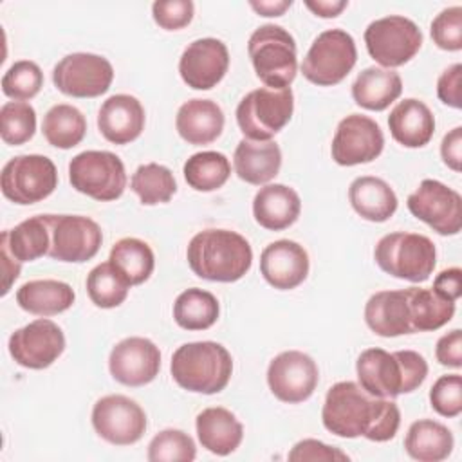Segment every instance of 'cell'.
Wrapping results in <instances>:
<instances>
[{
  "label": "cell",
  "mask_w": 462,
  "mask_h": 462,
  "mask_svg": "<svg viewBox=\"0 0 462 462\" xmlns=\"http://www.w3.org/2000/svg\"><path fill=\"white\" fill-rule=\"evenodd\" d=\"M368 54L383 67L395 69L408 63L422 47V32L406 16L390 14L374 20L365 31Z\"/></svg>",
  "instance_id": "8fae6325"
},
{
  "label": "cell",
  "mask_w": 462,
  "mask_h": 462,
  "mask_svg": "<svg viewBox=\"0 0 462 462\" xmlns=\"http://www.w3.org/2000/svg\"><path fill=\"white\" fill-rule=\"evenodd\" d=\"M92 426L103 440L114 446H130L144 435L146 413L126 395H105L92 408Z\"/></svg>",
  "instance_id": "9a60e30c"
},
{
  "label": "cell",
  "mask_w": 462,
  "mask_h": 462,
  "mask_svg": "<svg viewBox=\"0 0 462 462\" xmlns=\"http://www.w3.org/2000/svg\"><path fill=\"white\" fill-rule=\"evenodd\" d=\"M300 211V195L285 184H265L253 199V217L269 231L287 229L298 220Z\"/></svg>",
  "instance_id": "484cf974"
},
{
  "label": "cell",
  "mask_w": 462,
  "mask_h": 462,
  "mask_svg": "<svg viewBox=\"0 0 462 462\" xmlns=\"http://www.w3.org/2000/svg\"><path fill=\"white\" fill-rule=\"evenodd\" d=\"M108 262L130 285L144 283L155 267L152 247L144 240L134 236L117 240L110 249Z\"/></svg>",
  "instance_id": "e575fe53"
},
{
  "label": "cell",
  "mask_w": 462,
  "mask_h": 462,
  "mask_svg": "<svg viewBox=\"0 0 462 462\" xmlns=\"http://www.w3.org/2000/svg\"><path fill=\"white\" fill-rule=\"evenodd\" d=\"M195 457V442L182 430H162L148 444L150 462H191Z\"/></svg>",
  "instance_id": "b9f144b4"
},
{
  "label": "cell",
  "mask_w": 462,
  "mask_h": 462,
  "mask_svg": "<svg viewBox=\"0 0 462 462\" xmlns=\"http://www.w3.org/2000/svg\"><path fill=\"white\" fill-rule=\"evenodd\" d=\"M42 132L51 146L69 150L83 141L87 134V119L76 106L60 103L51 106L43 116Z\"/></svg>",
  "instance_id": "d590c367"
},
{
  "label": "cell",
  "mask_w": 462,
  "mask_h": 462,
  "mask_svg": "<svg viewBox=\"0 0 462 462\" xmlns=\"http://www.w3.org/2000/svg\"><path fill=\"white\" fill-rule=\"evenodd\" d=\"M249 5L260 16H282L291 5V0H274V2H249Z\"/></svg>",
  "instance_id": "11a10c76"
},
{
  "label": "cell",
  "mask_w": 462,
  "mask_h": 462,
  "mask_svg": "<svg viewBox=\"0 0 462 462\" xmlns=\"http://www.w3.org/2000/svg\"><path fill=\"white\" fill-rule=\"evenodd\" d=\"M388 128L399 144L406 148H422L435 134V117L426 103L415 97H406L392 108Z\"/></svg>",
  "instance_id": "cb8c5ba5"
},
{
  "label": "cell",
  "mask_w": 462,
  "mask_h": 462,
  "mask_svg": "<svg viewBox=\"0 0 462 462\" xmlns=\"http://www.w3.org/2000/svg\"><path fill=\"white\" fill-rule=\"evenodd\" d=\"M404 449L419 462H440L453 451V435L448 426L431 419H420L408 428Z\"/></svg>",
  "instance_id": "1f68e13d"
},
{
  "label": "cell",
  "mask_w": 462,
  "mask_h": 462,
  "mask_svg": "<svg viewBox=\"0 0 462 462\" xmlns=\"http://www.w3.org/2000/svg\"><path fill=\"white\" fill-rule=\"evenodd\" d=\"M9 253L18 262H32L49 254L51 249V227L47 215L31 217L13 229H7L0 235Z\"/></svg>",
  "instance_id": "d6a6232c"
},
{
  "label": "cell",
  "mask_w": 462,
  "mask_h": 462,
  "mask_svg": "<svg viewBox=\"0 0 462 462\" xmlns=\"http://www.w3.org/2000/svg\"><path fill=\"white\" fill-rule=\"evenodd\" d=\"M431 408L442 417H457L462 411V377L458 374L440 375L430 390Z\"/></svg>",
  "instance_id": "f6af8a7d"
},
{
  "label": "cell",
  "mask_w": 462,
  "mask_h": 462,
  "mask_svg": "<svg viewBox=\"0 0 462 462\" xmlns=\"http://www.w3.org/2000/svg\"><path fill=\"white\" fill-rule=\"evenodd\" d=\"M182 173L193 189L215 191L227 182L231 164L229 159L220 152H199L184 162Z\"/></svg>",
  "instance_id": "74e56055"
},
{
  "label": "cell",
  "mask_w": 462,
  "mask_h": 462,
  "mask_svg": "<svg viewBox=\"0 0 462 462\" xmlns=\"http://www.w3.org/2000/svg\"><path fill=\"white\" fill-rule=\"evenodd\" d=\"M460 79H462V65L460 63H453L451 67H448L437 81V96L439 99L451 106V108H460L462 101H460Z\"/></svg>",
  "instance_id": "c3c4849f"
},
{
  "label": "cell",
  "mask_w": 462,
  "mask_h": 462,
  "mask_svg": "<svg viewBox=\"0 0 462 462\" xmlns=\"http://www.w3.org/2000/svg\"><path fill=\"white\" fill-rule=\"evenodd\" d=\"M321 420L337 437L386 442L399 430L401 411L392 399L374 397L354 381H339L325 395Z\"/></svg>",
  "instance_id": "6da1fadb"
},
{
  "label": "cell",
  "mask_w": 462,
  "mask_h": 462,
  "mask_svg": "<svg viewBox=\"0 0 462 462\" xmlns=\"http://www.w3.org/2000/svg\"><path fill=\"white\" fill-rule=\"evenodd\" d=\"M195 428L202 448L218 457L231 455L244 439L240 420L222 406L202 410L195 419Z\"/></svg>",
  "instance_id": "83f0119b"
},
{
  "label": "cell",
  "mask_w": 462,
  "mask_h": 462,
  "mask_svg": "<svg viewBox=\"0 0 462 462\" xmlns=\"http://www.w3.org/2000/svg\"><path fill=\"white\" fill-rule=\"evenodd\" d=\"M112 79V63L92 52L67 54L52 69L54 87L70 97H97L110 88Z\"/></svg>",
  "instance_id": "7c38bea8"
},
{
  "label": "cell",
  "mask_w": 462,
  "mask_h": 462,
  "mask_svg": "<svg viewBox=\"0 0 462 462\" xmlns=\"http://www.w3.org/2000/svg\"><path fill=\"white\" fill-rule=\"evenodd\" d=\"M218 300L204 289L182 291L173 303V319L184 330H206L218 319Z\"/></svg>",
  "instance_id": "8d00e7d4"
},
{
  "label": "cell",
  "mask_w": 462,
  "mask_h": 462,
  "mask_svg": "<svg viewBox=\"0 0 462 462\" xmlns=\"http://www.w3.org/2000/svg\"><path fill=\"white\" fill-rule=\"evenodd\" d=\"M431 40L442 51L462 49V7L442 9L431 22Z\"/></svg>",
  "instance_id": "ee69618b"
},
{
  "label": "cell",
  "mask_w": 462,
  "mask_h": 462,
  "mask_svg": "<svg viewBox=\"0 0 462 462\" xmlns=\"http://www.w3.org/2000/svg\"><path fill=\"white\" fill-rule=\"evenodd\" d=\"M110 375L125 386H144L152 383L161 370L159 346L148 337H125L110 352Z\"/></svg>",
  "instance_id": "d6986e66"
},
{
  "label": "cell",
  "mask_w": 462,
  "mask_h": 462,
  "mask_svg": "<svg viewBox=\"0 0 462 462\" xmlns=\"http://www.w3.org/2000/svg\"><path fill=\"white\" fill-rule=\"evenodd\" d=\"M43 87V72L31 60L14 61L2 76V92L14 99H32Z\"/></svg>",
  "instance_id": "7bdbcfd3"
},
{
  "label": "cell",
  "mask_w": 462,
  "mask_h": 462,
  "mask_svg": "<svg viewBox=\"0 0 462 462\" xmlns=\"http://www.w3.org/2000/svg\"><path fill=\"white\" fill-rule=\"evenodd\" d=\"M435 356L442 366L460 368L462 366V330L453 328L451 332L440 336L437 341Z\"/></svg>",
  "instance_id": "681fc988"
},
{
  "label": "cell",
  "mask_w": 462,
  "mask_h": 462,
  "mask_svg": "<svg viewBox=\"0 0 462 462\" xmlns=\"http://www.w3.org/2000/svg\"><path fill=\"white\" fill-rule=\"evenodd\" d=\"M357 61L354 38L343 29H327L312 42L301 61V74L318 87L341 83Z\"/></svg>",
  "instance_id": "9c48e42d"
},
{
  "label": "cell",
  "mask_w": 462,
  "mask_h": 462,
  "mask_svg": "<svg viewBox=\"0 0 462 462\" xmlns=\"http://www.w3.org/2000/svg\"><path fill=\"white\" fill-rule=\"evenodd\" d=\"M72 188L94 200L110 202L123 195L126 171L123 161L106 150H85L69 162Z\"/></svg>",
  "instance_id": "ba28073f"
},
{
  "label": "cell",
  "mask_w": 462,
  "mask_h": 462,
  "mask_svg": "<svg viewBox=\"0 0 462 462\" xmlns=\"http://www.w3.org/2000/svg\"><path fill=\"white\" fill-rule=\"evenodd\" d=\"M408 310L411 332H430L444 327L455 314V301L437 294L433 289L408 287Z\"/></svg>",
  "instance_id": "836d02e7"
},
{
  "label": "cell",
  "mask_w": 462,
  "mask_h": 462,
  "mask_svg": "<svg viewBox=\"0 0 462 462\" xmlns=\"http://www.w3.org/2000/svg\"><path fill=\"white\" fill-rule=\"evenodd\" d=\"M51 227L49 256L58 262L81 263L94 258L103 233L96 220L83 215H47Z\"/></svg>",
  "instance_id": "5bb4252c"
},
{
  "label": "cell",
  "mask_w": 462,
  "mask_h": 462,
  "mask_svg": "<svg viewBox=\"0 0 462 462\" xmlns=\"http://www.w3.org/2000/svg\"><path fill=\"white\" fill-rule=\"evenodd\" d=\"M305 5H307L316 16H321V18H336V16L348 5V2H346V0H318V2L307 0Z\"/></svg>",
  "instance_id": "db71d44e"
},
{
  "label": "cell",
  "mask_w": 462,
  "mask_h": 462,
  "mask_svg": "<svg viewBox=\"0 0 462 462\" xmlns=\"http://www.w3.org/2000/svg\"><path fill=\"white\" fill-rule=\"evenodd\" d=\"M170 372L180 388L213 395L227 386L233 374V359L220 343L193 341L180 345L173 352Z\"/></svg>",
  "instance_id": "277c9868"
},
{
  "label": "cell",
  "mask_w": 462,
  "mask_h": 462,
  "mask_svg": "<svg viewBox=\"0 0 462 462\" xmlns=\"http://www.w3.org/2000/svg\"><path fill=\"white\" fill-rule=\"evenodd\" d=\"M224 121V112L215 101L195 97L180 105L175 117V126L186 143L202 146L220 137Z\"/></svg>",
  "instance_id": "d4e9b609"
},
{
  "label": "cell",
  "mask_w": 462,
  "mask_h": 462,
  "mask_svg": "<svg viewBox=\"0 0 462 462\" xmlns=\"http://www.w3.org/2000/svg\"><path fill=\"white\" fill-rule=\"evenodd\" d=\"M319 381L316 361L300 350H285L278 354L267 368V384L273 395L289 404L307 401Z\"/></svg>",
  "instance_id": "2e32d148"
},
{
  "label": "cell",
  "mask_w": 462,
  "mask_h": 462,
  "mask_svg": "<svg viewBox=\"0 0 462 462\" xmlns=\"http://www.w3.org/2000/svg\"><path fill=\"white\" fill-rule=\"evenodd\" d=\"M294 94L289 88H254L236 106V123L245 139L271 141L292 117Z\"/></svg>",
  "instance_id": "52a82bcc"
},
{
  "label": "cell",
  "mask_w": 462,
  "mask_h": 462,
  "mask_svg": "<svg viewBox=\"0 0 462 462\" xmlns=\"http://www.w3.org/2000/svg\"><path fill=\"white\" fill-rule=\"evenodd\" d=\"M195 5L191 0H161L153 2L152 16L166 31H179L193 20Z\"/></svg>",
  "instance_id": "bcb514c9"
},
{
  "label": "cell",
  "mask_w": 462,
  "mask_h": 462,
  "mask_svg": "<svg viewBox=\"0 0 462 462\" xmlns=\"http://www.w3.org/2000/svg\"><path fill=\"white\" fill-rule=\"evenodd\" d=\"M186 258L199 278L231 283L251 269L253 249L236 231L204 229L189 240Z\"/></svg>",
  "instance_id": "3957f363"
},
{
  "label": "cell",
  "mask_w": 462,
  "mask_h": 462,
  "mask_svg": "<svg viewBox=\"0 0 462 462\" xmlns=\"http://www.w3.org/2000/svg\"><path fill=\"white\" fill-rule=\"evenodd\" d=\"M9 354L23 368L43 370L65 350L61 328L47 318H38L9 336Z\"/></svg>",
  "instance_id": "e0dca14e"
},
{
  "label": "cell",
  "mask_w": 462,
  "mask_h": 462,
  "mask_svg": "<svg viewBox=\"0 0 462 462\" xmlns=\"http://www.w3.org/2000/svg\"><path fill=\"white\" fill-rule=\"evenodd\" d=\"M440 157L448 168L453 171H460L462 164V126H455L449 130L440 143Z\"/></svg>",
  "instance_id": "816d5d0a"
},
{
  "label": "cell",
  "mask_w": 462,
  "mask_h": 462,
  "mask_svg": "<svg viewBox=\"0 0 462 462\" xmlns=\"http://www.w3.org/2000/svg\"><path fill=\"white\" fill-rule=\"evenodd\" d=\"M130 188L139 197L141 204L155 206L168 202L175 195L177 182L173 173L166 166L148 162L141 164L134 171L130 179Z\"/></svg>",
  "instance_id": "f35d334b"
},
{
  "label": "cell",
  "mask_w": 462,
  "mask_h": 462,
  "mask_svg": "<svg viewBox=\"0 0 462 462\" xmlns=\"http://www.w3.org/2000/svg\"><path fill=\"white\" fill-rule=\"evenodd\" d=\"M74 289L60 280H31L16 291V303L34 316H54L72 307Z\"/></svg>",
  "instance_id": "4dcf8cb0"
},
{
  "label": "cell",
  "mask_w": 462,
  "mask_h": 462,
  "mask_svg": "<svg viewBox=\"0 0 462 462\" xmlns=\"http://www.w3.org/2000/svg\"><path fill=\"white\" fill-rule=\"evenodd\" d=\"M437 294L449 301H457L462 294V271L458 267L444 269L437 274L431 287Z\"/></svg>",
  "instance_id": "f907efd6"
},
{
  "label": "cell",
  "mask_w": 462,
  "mask_h": 462,
  "mask_svg": "<svg viewBox=\"0 0 462 462\" xmlns=\"http://www.w3.org/2000/svg\"><path fill=\"white\" fill-rule=\"evenodd\" d=\"M356 374L365 392L374 397L393 399L417 390L424 383L428 363L415 350L366 348L356 361Z\"/></svg>",
  "instance_id": "7a4b0ae2"
},
{
  "label": "cell",
  "mask_w": 462,
  "mask_h": 462,
  "mask_svg": "<svg viewBox=\"0 0 462 462\" xmlns=\"http://www.w3.org/2000/svg\"><path fill=\"white\" fill-rule=\"evenodd\" d=\"M0 254H2V273H4V285H2V296H5L13 285V282L20 276L22 262H18L7 249L4 242H0Z\"/></svg>",
  "instance_id": "f5cc1de1"
},
{
  "label": "cell",
  "mask_w": 462,
  "mask_h": 462,
  "mask_svg": "<svg viewBox=\"0 0 462 462\" xmlns=\"http://www.w3.org/2000/svg\"><path fill=\"white\" fill-rule=\"evenodd\" d=\"M375 263L390 276L422 283L437 263L435 244L419 233L395 231L384 235L374 249Z\"/></svg>",
  "instance_id": "8992f818"
},
{
  "label": "cell",
  "mask_w": 462,
  "mask_h": 462,
  "mask_svg": "<svg viewBox=\"0 0 462 462\" xmlns=\"http://www.w3.org/2000/svg\"><path fill=\"white\" fill-rule=\"evenodd\" d=\"M260 273L274 289H296L309 274V254L294 240L271 242L260 254Z\"/></svg>",
  "instance_id": "44dd1931"
},
{
  "label": "cell",
  "mask_w": 462,
  "mask_h": 462,
  "mask_svg": "<svg viewBox=\"0 0 462 462\" xmlns=\"http://www.w3.org/2000/svg\"><path fill=\"white\" fill-rule=\"evenodd\" d=\"M350 457L343 453L339 448L328 446L316 439H303L294 444V448L289 451V460L292 462H305V460H348Z\"/></svg>",
  "instance_id": "7dc6e473"
},
{
  "label": "cell",
  "mask_w": 462,
  "mask_h": 462,
  "mask_svg": "<svg viewBox=\"0 0 462 462\" xmlns=\"http://www.w3.org/2000/svg\"><path fill=\"white\" fill-rule=\"evenodd\" d=\"M235 173L247 184L262 186L273 180L282 168V150L274 141L242 139L233 155Z\"/></svg>",
  "instance_id": "4316f807"
},
{
  "label": "cell",
  "mask_w": 462,
  "mask_h": 462,
  "mask_svg": "<svg viewBox=\"0 0 462 462\" xmlns=\"http://www.w3.org/2000/svg\"><path fill=\"white\" fill-rule=\"evenodd\" d=\"M229 69V52L217 38H199L180 54L179 72L182 81L195 90L217 87Z\"/></svg>",
  "instance_id": "ffe728a7"
},
{
  "label": "cell",
  "mask_w": 462,
  "mask_h": 462,
  "mask_svg": "<svg viewBox=\"0 0 462 462\" xmlns=\"http://www.w3.org/2000/svg\"><path fill=\"white\" fill-rule=\"evenodd\" d=\"M348 200L354 211L370 222H386L397 211V195L390 184L379 177L363 175L352 180Z\"/></svg>",
  "instance_id": "f1b7e54d"
},
{
  "label": "cell",
  "mask_w": 462,
  "mask_h": 462,
  "mask_svg": "<svg viewBox=\"0 0 462 462\" xmlns=\"http://www.w3.org/2000/svg\"><path fill=\"white\" fill-rule=\"evenodd\" d=\"M406 206L439 235H457L462 227V197L440 180L424 179L408 197Z\"/></svg>",
  "instance_id": "4fadbf2b"
},
{
  "label": "cell",
  "mask_w": 462,
  "mask_h": 462,
  "mask_svg": "<svg viewBox=\"0 0 462 462\" xmlns=\"http://www.w3.org/2000/svg\"><path fill=\"white\" fill-rule=\"evenodd\" d=\"M365 321L368 328L381 337L413 334L406 289L379 291L372 294L365 305Z\"/></svg>",
  "instance_id": "603a6c76"
},
{
  "label": "cell",
  "mask_w": 462,
  "mask_h": 462,
  "mask_svg": "<svg viewBox=\"0 0 462 462\" xmlns=\"http://www.w3.org/2000/svg\"><path fill=\"white\" fill-rule=\"evenodd\" d=\"M256 76L267 88H289L298 72L296 42L287 29L274 23L260 25L247 42Z\"/></svg>",
  "instance_id": "5b68a950"
},
{
  "label": "cell",
  "mask_w": 462,
  "mask_h": 462,
  "mask_svg": "<svg viewBox=\"0 0 462 462\" xmlns=\"http://www.w3.org/2000/svg\"><path fill=\"white\" fill-rule=\"evenodd\" d=\"M402 92V79L393 69L366 67L352 83L356 105L366 110L381 112L388 108Z\"/></svg>",
  "instance_id": "f546056e"
},
{
  "label": "cell",
  "mask_w": 462,
  "mask_h": 462,
  "mask_svg": "<svg viewBox=\"0 0 462 462\" xmlns=\"http://www.w3.org/2000/svg\"><path fill=\"white\" fill-rule=\"evenodd\" d=\"M144 108L130 94H114L103 101L97 112V128L101 135L114 144H128L144 130Z\"/></svg>",
  "instance_id": "7402d4cb"
},
{
  "label": "cell",
  "mask_w": 462,
  "mask_h": 462,
  "mask_svg": "<svg viewBox=\"0 0 462 462\" xmlns=\"http://www.w3.org/2000/svg\"><path fill=\"white\" fill-rule=\"evenodd\" d=\"M36 112L25 101H7L0 108V135L5 144L18 146L32 139Z\"/></svg>",
  "instance_id": "60d3db41"
},
{
  "label": "cell",
  "mask_w": 462,
  "mask_h": 462,
  "mask_svg": "<svg viewBox=\"0 0 462 462\" xmlns=\"http://www.w3.org/2000/svg\"><path fill=\"white\" fill-rule=\"evenodd\" d=\"M58 186L54 162L38 153L16 155L5 162L0 175V188L7 200L29 206L47 199Z\"/></svg>",
  "instance_id": "30bf717a"
},
{
  "label": "cell",
  "mask_w": 462,
  "mask_h": 462,
  "mask_svg": "<svg viewBox=\"0 0 462 462\" xmlns=\"http://www.w3.org/2000/svg\"><path fill=\"white\" fill-rule=\"evenodd\" d=\"M130 287L110 262L96 265L87 276L88 298L99 309L119 307L126 300Z\"/></svg>",
  "instance_id": "ab89813d"
},
{
  "label": "cell",
  "mask_w": 462,
  "mask_h": 462,
  "mask_svg": "<svg viewBox=\"0 0 462 462\" xmlns=\"http://www.w3.org/2000/svg\"><path fill=\"white\" fill-rule=\"evenodd\" d=\"M384 148L381 126L368 116L350 114L336 128L330 153L339 166L372 162Z\"/></svg>",
  "instance_id": "ac0fdd59"
}]
</instances>
